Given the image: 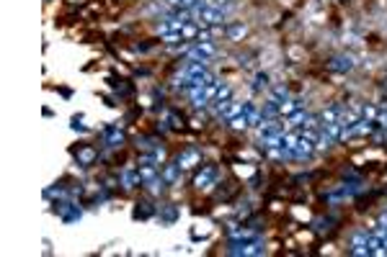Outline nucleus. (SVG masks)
Returning <instances> with one entry per match:
<instances>
[{"instance_id":"6e6552de","label":"nucleus","mask_w":387,"mask_h":257,"mask_svg":"<svg viewBox=\"0 0 387 257\" xmlns=\"http://www.w3.org/2000/svg\"><path fill=\"white\" fill-rule=\"evenodd\" d=\"M341 116H344V108H341V106H330V108H326V111L320 113V121L323 124H336V121H341Z\"/></svg>"},{"instance_id":"f3484780","label":"nucleus","mask_w":387,"mask_h":257,"mask_svg":"<svg viewBox=\"0 0 387 257\" xmlns=\"http://www.w3.org/2000/svg\"><path fill=\"white\" fill-rule=\"evenodd\" d=\"M160 39H163L165 44H176L183 39V31H168V34H160Z\"/></svg>"},{"instance_id":"39448f33","label":"nucleus","mask_w":387,"mask_h":257,"mask_svg":"<svg viewBox=\"0 0 387 257\" xmlns=\"http://www.w3.org/2000/svg\"><path fill=\"white\" fill-rule=\"evenodd\" d=\"M312 149H315V142L300 134V142H297V144L292 147V149H289V157H307V154H310Z\"/></svg>"},{"instance_id":"a211bd4d","label":"nucleus","mask_w":387,"mask_h":257,"mask_svg":"<svg viewBox=\"0 0 387 257\" xmlns=\"http://www.w3.org/2000/svg\"><path fill=\"white\" fill-rule=\"evenodd\" d=\"M235 252H243V255H264V247H261L258 242H253V244H245L243 250H235Z\"/></svg>"},{"instance_id":"4be33fe9","label":"nucleus","mask_w":387,"mask_h":257,"mask_svg":"<svg viewBox=\"0 0 387 257\" xmlns=\"http://www.w3.org/2000/svg\"><path fill=\"white\" fill-rule=\"evenodd\" d=\"M122 139H124V136H122V131H111V134H109V144H111V147H116V144H119Z\"/></svg>"},{"instance_id":"b1692460","label":"nucleus","mask_w":387,"mask_h":257,"mask_svg":"<svg viewBox=\"0 0 387 257\" xmlns=\"http://www.w3.org/2000/svg\"><path fill=\"white\" fill-rule=\"evenodd\" d=\"M377 124L387 128V111H385V113H377Z\"/></svg>"},{"instance_id":"412c9836","label":"nucleus","mask_w":387,"mask_h":257,"mask_svg":"<svg viewBox=\"0 0 387 257\" xmlns=\"http://www.w3.org/2000/svg\"><path fill=\"white\" fill-rule=\"evenodd\" d=\"M362 118H367V121H374V118H377V108H374V106H364V108H362Z\"/></svg>"},{"instance_id":"f8f14e48","label":"nucleus","mask_w":387,"mask_h":257,"mask_svg":"<svg viewBox=\"0 0 387 257\" xmlns=\"http://www.w3.org/2000/svg\"><path fill=\"white\" fill-rule=\"evenodd\" d=\"M245 23H232V26H227V39H232V41H238V39H243V36H245Z\"/></svg>"},{"instance_id":"20e7f679","label":"nucleus","mask_w":387,"mask_h":257,"mask_svg":"<svg viewBox=\"0 0 387 257\" xmlns=\"http://www.w3.org/2000/svg\"><path fill=\"white\" fill-rule=\"evenodd\" d=\"M356 67V59L351 57V54H338V57L330 59V70L333 72H351Z\"/></svg>"},{"instance_id":"6ab92c4d","label":"nucleus","mask_w":387,"mask_h":257,"mask_svg":"<svg viewBox=\"0 0 387 257\" xmlns=\"http://www.w3.org/2000/svg\"><path fill=\"white\" fill-rule=\"evenodd\" d=\"M307 118V113L302 111V108H297V111H292L289 113V124H294V126H302V121Z\"/></svg>"},{"instance_id":"f257e3e1","label":"nucleus","mask_w":387,"mask_h":257,"mask_svg":"<svg viewBox=\"0 0 387 257\" xmlns=\"http://www.w3.org/2000/svg\"><path fill=\"white\" fill-rule=\"evenodd\" d=\"M196 21L199 23H206V26H220L224 21V11L220 5H212L209 0H206V5L202 8L199 13H196Z\"/></svg>"},{"instance_id":"423d86ee","label":"nucleus","mask_w":387,"mask_h":257,"mask_svg":"<svg viewBox=\"0 0 387 257\" xmlns=\"http://www.w3.org/2000/svg\"><path fill=\"white\" fill-rule=\"evenodd\" d=\"M188 98H191V106H194V108H204L206 103H209V95H206V90H204V88H194V90H188Z\"/></svg>"},{"instance_id":"f03ea898","label":"nucleus","mask_w":387,"mask_h":257,"mask_svg":"<svg viewBox=\"0 0 387 257\" xmlns=\"http://www.w3.org/2000/svg\"><path fill=\"white\" fill-rule=\"evenodd\" d=\"M214 57H217V49H214L212 41H196L188 49V59H194V62H209Z\"/></svg>"},{"instance_id":"5701e85b","label":"nucleus","mask_w":387,"mask_h":257,"mask_svg":"<svg viewBox=\"0 0 387 257\" xmlns=\"http://www.w3.org/2000/svg\"><path fill=\"white\" fill-rule=\"evenodd\" d=\"M91 160H93V152H91V149L80 152V162H91Z\"/></svg>"},{"instance_id":"dca6fc26","label":"nucleus","mask_w":387,"mask_h":257,"mask_svg":"<svg viewBox=\"0 0 387 257\" xmlns=\"http://www.w3.org/2000/svg\"><path fill=\"white\" fill-rule=\"evenodd\" d=\"M297 108H300V103H297V100H284V103H279V111H282V116H286V113H292V111H297Z\"/></svg>"},{"instance_id":"0eeeda50","label":"nucleus","mask_w":387,"mask_h":257,"mask_svg":"<svg viewBox=\"0 0 387 257\" xmlns=\"http://www.w3.org/2000/svg\"><path fill=\"white\" fill-rule=\"evenodd\" d=\"M243 113L248 116V124H250V126L258 128L261 124H264V116H261V111H258L253 103H245V106H243Z\"/></svg>"},{"instance_id":"4468645a","label":"nucleus","mask_w":387,"mask_h":257,"mask_svg":"<svg viewBox=\"0 0 387 257\" xmlns=\"http://www.w3.org/2000/svg\"><path fill=\"white\" fill-rule=\"evenodd\" d=\"M271 100H276V103L289 100V90H286V88H274V90H271Z\"/></svg>"},{"instance_id":"393cba45","label":"nucleus","mask_w":387,"mask_h":257,"mask_svg":"<svg viewBox=\"0 0 387 257\" xmlns=\"http://www.w3.org/2000/svg\"><path fill=\"white\" fill-rule=\"evenodd\" d=\"M212 5H217V3H230V0H209Z\"/></svg>"},{"instance_id":"1a4fd4ad","label":"nucleus","mask_w":387,"mask_h":257,"mask_svg":"<svg viewBox=\"0 0 387 257\" xmlns=\"http://www.w3.org/2000/svg\"><path fill=\"white\" fill-rule=\"evenodd\" d=\"M279 113H282V111H279V103H276V100H271V98H268L266 103H264V108H261V116H264V121H271V118H276Z\"/></svg>"},{"instance_id":"9d476101","label":"nucleus","mask_w":387,"mask_h":257,"mask_svg":"<svg viewBox=\"0 0 387 257\" xmlns=\"http://www.w3.org/2000/svg\"><path fill=\"white\" fill-rule=\"evenodd\" d=\"M122 183H124V188H132V185H137V183H142L140 180V170L127 167V170L122 172Z\"/></svg>"},{"instance_id":"2eb2a0df","label":"nucleus","mask_w":387,"mask_h":257,"mask_svg":"<svg viewBox=\"0 0 387 257\" xmlns=\"http://www.w3.org/2000/svg\"><path fill=\"white\" fill-rule=\"evenodd\" d=\"M238 113H243V106H240V103H235V100H232V103L227 106V111H224L222 116L227 118V121H232V118H235Z\"/></svg>"},{"instance_id":"ddd939ff","label":"nucleus","mask_w":387,"mask_h":257,"mask_svg":"<svg viewBox=\"0 0 387 257\" xmlns=\"http://www.w3.org/2000/svg\"><path fill=\"white\" fill-rule=\"evenodd\" d=\"M178 170H181V165H178V162L176 165H168L165 172H163V180L165 183H176L178 180Z\"/></svg>"},{"instance_id":"aec40b11","label":"nucleus","mask_w":387,"mask_h":257,"mask_svg":"<svg viewBox=\"0 0 387 257\" xmlns=\"http://www.w3.org/2000/svg\"><path fill=\"white\" fill-rule=\"evenodd\" d=\"M230 126H232V128H248V126H250V124H248V116H245V113H238V116L230 121Z\"/></svg>"},{"instance_id":"9b49d317","label":"nucleus","mask_w":387,"mask_h":257,"mask_svg":"<svg viewBox=\"0 0 387 257\" xmlns=\"http://www.w3.org/2000/svg\"><path fill=\"white\" fill-rule=\"evenodd\" d=\"M196 162H199V152L196 149H186L181 157H178V165H181V167H194Z\"/></svg>"},{"instance_id":"7ed1b4c3","label":"nucleus","mask_w":387,"mask_h":257,"mask_svg":"<svg viewBox=\"0 0 387 257\" xmlns=\"http://www.w3.org/2000/svg\"><path fill=\"white\" fill-rule=\"evenodd\" d=\"M217 175H220L217 167H204L199 175H196V188H199V190H209L214 183H217Z\"/></svg>"}]
</instances>
